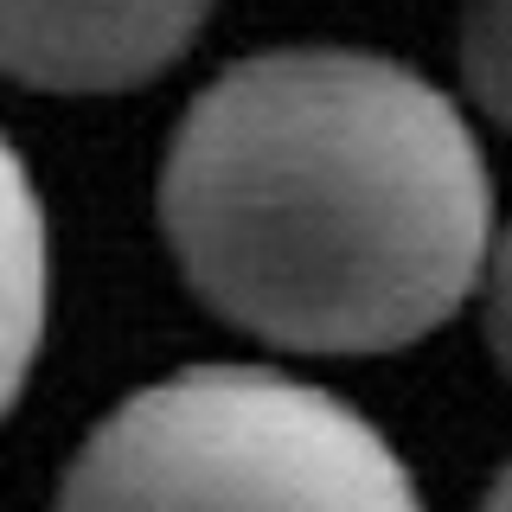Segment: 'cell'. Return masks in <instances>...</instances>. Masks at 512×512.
Masks as SVG:
<instances>
[{"instance_id":"obj_1","label":"cell","mask_w":512,"mask_h":512,"mask_svg":"<svg viewBox=\"0 0 512 512\" xmlns=\"http://www.w3.org/2000/svg\"><path fill=\"white\" fill-rule=\"evenodd\" d=\"M160 224L218 320L288 352H397L480 288L493 180L410 64L288 45L192 96Z\"/></svg>"},{"instance_id":"obj_2","label":"cell","mask_w":512,"mask_h":512,"mask_svg":"<svg viewBox=\"0 0 512 512\" xmlns=\"http://www.w3.org/2000/svg\"><path fill=\"white\" fill-rule=\"evenodd\" d=\"M52 512H423V493L333 391L263 365H186L90 429Z\"/></svg>"},{"instance_id":"obj_3","label":"cell","mask_w":512,"mask_h":512,"mask_svg":"<svg viewBox=\"0 0 512 512\" xmlns=\"http://www.w3.org/2000/svg\"><path fill=\"white\" fill-rule=\"evenodd\" d=\"M218 0H0V71L26 90L109 96L160 77Z\"/></svg>"},{"instance_id":"obj_4","label":"cell","mask_w":512,"mask_h":512,"mask_svg":"<svg viewBox=\"0 0 512 512\" xmlns=\"http://www.w3.org/2000/svg\"><path fill=\"white\" fill-rule=\"evenodd\" d=\"M52 314V224L20 148L0 135V423L20 404Z\"/></svg>"},{"instance_id":"obj_5","label":"cell","mask_w":512,"mask_h":512,"mask_svg":"<svg viewBox=\"0 0 512 512\" xmlns=\"http://www.w3.org/2000/svg\"><path fill=\"white\" fill-rule=\"evenodd\" d=\"M461 77L500 128H512V0H474L461 20Z\"/></svg>"},{"instance_id":"obj_6","label":"cell","mask_w":512,"mask_h":512,"mask_svg":"<svg viewBox=\"0 0 512 512\" xmlns=\"http://www.w3.org/2000/svg\"><path fill=\"white\" fill-rule=\"evenodd\" d=\"M480 282H487V346L500 359V372L512 378V231L487 244Z\"/></svg>"},{"instance_id":"obj_7","label":"cell","mask_w":512,"mask_h":512,"mask_svg":"<svg viewBox=\"0 0 512 512\" xmlns=\"http://www.w3.org/2000/svg\"><path fill=\"white\" fill-rule=\"evenodd\" d=\"M480 512H512V468H500V480L487 487V500H480Z\"/></svg>"}]
</instances>
